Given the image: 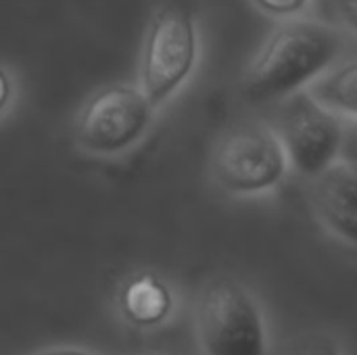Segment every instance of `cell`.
<instances>
[{"instance_id":"9a60e30c","label":"cell","mask_w":357,"mask_h":355,"mask_svg":"<svg viewBox=\"0 0 357 355\" xmlns=\"http://www.w3.org/2000/svg\"><path fill=\"white\" fill-rule=\"evenodd\" d=\"M343 13L347 21L357 27V0H343Z\"/></svg>"},{"instance_id":"277c9868","label":"cell","mask_w":357,"mask_h":355,"mask_svg":"<svg viewBox=\"0 0 357 355\" xmlns=\"http://www.w3.org/2000/svg\"><path fill=\"white\" fill-rule=\"evenodd\" d=\"M155 107L140 86L113 84L98 90L82 107L75 121V142L96 157H117L149 134Z\"/></svg>"},{"instance_id":"7a4b0ae2","label":"cell","mask_w":357,"mask_h":355,"mask_svg":"<svg viewBox=\"0 0 357 355\" xmlns=\"http://www.w3.org/2000/svg\"><path fill=\"white\" fill-rule=\"evenodd\" d=\"M199 61V29L192 10L176 0L153 17L140 63V88L157 109L190 80Z\"/></svg>"},{"instance_id":"8992f818","label":"cell","mask_w":357,"mask_h":355,"mask_svg":"<svg viewBox=\"0 0 357 355\" xmlns=\"http://www.w3.org/2000/svg\"><path fill=\"white\" fill-rule=\"evenodd\" d=\"M278 136L289 165L299 176L316 180L341 159L345 126L312 94L299 92L282 111Z\"/></svg>"},{"instance_id":"8fae6325","label":"cell","mask_w":357,"mask_h":355,"mask_svg":"<svg viewBox=\"0 0 357 355\" xmlns=\"http://www.w3.org/2000/svg\"><path fill=\"white\" fill-rule=\"evenodd\" d=\"M253 4L272 15V17H280V19H295L299 13H303L310 4V0H253Z\"/></svg>"},{"instance_id":"52a82bcc","label":"cell","mask_w":357,"mask_h":355,"mask_svg":"<svg viewBox=\"0 0 357 355\" xmlns=\"http://www.w3.org/2000/svg\"><path fill=\"white\" fill-rule=\"evenodd\" d=\"M115 301L119 316L140 331L163 326L176 310L172 287L155 272H136L126 278Z\"/></svg>"},{"instance_id":"6da1fadb","label":"cell","mask_w":357,"mask_h":355,"mask_svg":"<svg viewBox=\"0 0 357 355\" xmlns=\"http://www.w3.org/2000/svg\"><path fill=\"white\" fill-rule=\"evenodd\" d=\"M345 46L343 33L316 19H287L261 44L243 77L251 103H272L299 94L324 75Z\"/></svg>"},{"instance_id":"4fadbf2b","label":"cell","mask_w":357,"mask_h":355,"mask_svg":"<svg viewBox=\"0 0 357 355\" xmlns=\"http://www.w3.org/2000/svg\"><path fill=\"white\" fill-rule=\"evenodd\" d=\"M13 80L8 75V71L0 65V115H4V111L10 107V100H13Z\"/></svg>"},{"instance_id":"5b68a950","label":"cell","mask_w":357,"mask_h":355,"mask_svg":"<svg viewBox=\"0 0 357 355\" xmlns=\"http://www.w3.org/2000/svg\"><path fill=\"white\" fill-rule=\"evenodd\" d=\"M289 159L278 132L251 123L226 134L213 151L211 174L232 195H261L282 182Z\"/></svg>"},{"instance_id":"30bf717a","label":"cell","mask_w":357,"mask_h":355,"mask_svg":"<svg viewBox=\"0 0 357 355\" xmlns=\"http://www.w3.org/2000/svg\"><path fill=\"white\" fill-rule=\"evenodd\" d=\"M284 355H343L339 343L328 335L320 331H312L305 335H299L291 341Z\"/></svg>"},{"instance_id":"3957f363","label":"cell","mask_w":357,"mask_h":355,"mask_svg":"<svg viewBox=\"0 0 357 355\" xmlns=\"http://www.w3.org/2000/svg\"><path fill=\"white\" fill-rule=\"evenodd\" d=\"M197 337L203 355H266L261 308L234 278L211 280L197 303Z\"/></svg>"},{"instance_id":"2e32d148","label":"cell","mask_w":357,"mask_h":355,"mask_svg":"<svg viewBox=\"0 0 357 355\" xmlns=\"http://www.w3.org/2000/svg\"><path fill=\"white\" fill-rule=\"evenodd\" d=\"M144 355H157V354H144Z\"/></svg>"},{"instance_id":"9c48e42d","label":"cell","mask_w":357,"mask_h":355,"mask_svg":"<svg viewBox=\"0 0 357 355\" xmlns=\"http://www.w3.org/2000/svg\"><path fill=\"white\" fill-rule=\"evenodd\" d=\"M312 96L333 113L357 119V59L324 75Z\"/></svg>"},{"instance_id":"ba28073f","label":"cell","mask_w":357,"mask_h":355,"mask_svg":"<svg viewBox=\"0 0 357 355\" xmlns=\"http://www.w3.org/2000/svg\"><path fill=\"white\" fill-rule=\"evenodd\" d=\"M314 182L320 218L337 236L357 247V176L343 161H337Z\"/></svg>"},{"instance_id":"7c38bea8","label":"cell","mask_w":357,"mask_h":355,"mask_svg":"<svg viewBox=\"0 0 357 355\" xmlns=\"http://www.w3.org/2000/svg\"><path fill=\"white\" fill-rule=\"evenodd\" d=\"M339 161H343L357 176V121L354 126L345 128V140H343V151H341Z\"/></svg>"},{"instance_id":"5bb4252c","label":"cell","mask_w":357,"mask_h":355,"mask_svg":"<svg viewBox=\"0 0 357 355\" xmlns=\"http://www.w3.org/2000/svg\"><path fill=\"white\" fill-rule=\"evenodd\" d=\"M33 355H100L90 349H79V347H48L42 352H36Z\"/></svg>"}]
</instances>
